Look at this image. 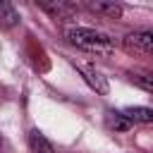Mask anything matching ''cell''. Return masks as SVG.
<instances>
[{
  "mask_svg": "<svg viewBox=\"0 0 153 153\" xmlns=\"http://www.w3.org/2000/svg\"><path fill=\"white\" fill-rule=\"evenodd\" d=\"M67 38L72 45L88 50V53H110L112 50V41L110 36L96 31V29H86V26H72L67 31Z\"/></svg>",
  "mask_w": 153,
  "mask_h": 153,
  "instance_id": "cell-1",
  "label": "cell"
},
{
  "mask_svg": "<svg viewBox=\"0 0 153 153\" xmlns=\"http://www.w3.org/2000/svg\"><path fill=\"white\" fill-rule=\"evenodd\" d=\"M124 45L129 50H139V53H148L153 55V29H141L134 31L124 38Z\"/></svg>",
  "mask_w": 153,
  "mask_h": 153,
  "instance_id": "cell-2",
  "label": "cell"
},
{
  "mask_svg": "<svg viewBox=\"0 0 153 153\" xmlns=\"http://www.w3.org/2000/svg\"><path fill=\"white\" fill-rule=\"evenodd\" d=\"M81 74H84V79H86V84L96 91V93H100V96H105L108 91H110V84H108V79L98 72V69H93V67H81Z\"/></svg>",
  "mask_w": 153,
  "mask_h": 153,
  "instance_id": "cell-3",
  "label": "cell"
},
{
  "mask_svg": "<svg viewBox=\"0 0 153 153\" xmlns=\"http://www.w3.org/2000/svg\"><path fill=\"white\" fill-rule=\"evenodd\" d=\"M131 124H151L153 122V108H143V105H136V108H124L120 110Z\"/></svg>",
  "mask_w": 153,
  "mask_h": 153,
  "instance_id": "cell-4",
  "label": "cell"
},
{
  "mask_svg": "<svg viewBox=\"0 0 153 153\" xmlns=\"http://www.w3.org/2000/svg\"><path fill=\"white\" fill-rule=\"evenodd\" d=\"M88 10L96 12V14L110 17V19L122 17V5H120V2H103V0H96V2H88Z\"/></svg>",
  "mask_w": 153,
  "mask_h": 153,
  "instance_id": "cell-5",
  "label": "cell"
},
{
  "mask_svg": "<svg viewBox=\"0 0 153 153\" xmlns=\"http://www.w3.org/2000/svg\"><path fill=\"white\" fill-rule=\"evenodd\" d=\"M41 10H45L53 19H65V17H69L74 12V5L57 0V2H41Z\"/></svg>",
  "mask_w": 153,
  "mask_h": 153,
  "instance_id": "cell-6",
  "label": "cell"
},
{
  "mask_svg": "<svg viewBox=\"0 0 153 153\" xmlns=\"http://www.w3.org/2000/svg\"><path fill=\"white\" fill-rule=\"evenodd\" d=\"M17 24H19V14H17L14 5L0 0V29H12Z\"/></svg>",
  "mask_w": 153,
  "mask_h": 153,
  "instance_id": "cell-7",
  "label": "cell"
},
{
  "mask_svg": "<svg viewBox=\"0 0 153 153\" xmlns=\"http://www.w3.org/2000/svg\"><path fill=\"white\" fill-rule=\"evenodd\" d=\"M29 148H31V153H55L53 146H50V141H48L38 129H33V131L29 134Z\"/></svg>",
  "mask_w": 153,
  "mask_h": 153,
  "instance_id": "cell-8",
  "label": "cell"
},
{
  "mask_svg": "<svg viewBox=\"0 0 153 153\" xmlns=\"http://www.w3.org/2000/svg\"><path fill=\"white\" fill-rule=\"evenodd\" d=\"M105 124H108V129H112V131H127V129H131V122H129L122 112H115V110H108Z\"/></svg>",
  "mask_w": 153,
  "mask_h": 153,
  "instance_id": "cell-9",
  "label": "cell"
},
{
  "mask_svg": "<svg viewBox=\"0 0 153 153\" xmlns=\"http://www.w3.org/2000/svg\"><path fill=\"white\" fill-rule=\"evenodd\" d=\"M131 81H134L139 88L153 93V74H151V72H136V74H131Z\"/></svg>",
  "mask_w": 153,
  "mask_h": 153,
  "instance_id": "cell-10",
  "label": "cell"
},
{
  "mask_svg": "<svg viewBox=\"0 0 153 153\" xmlns=\"http://www.w3.org/2000/svg\"><path fill=\"white\" fill-rule=\"evenodd\" d=\"M0 153H10V143H7V139L0 134Z\"/></svg>",
  "mask_w": 153,
  "mask_h": 153,
  "instance_id": "cell-11",
  "label": "cell"
}]
</instances>
